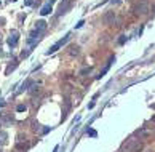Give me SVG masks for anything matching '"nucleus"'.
<instances>
[{"label": "nucleus", "instance_id": "1", "mask_svg": "<svg viewBox=\"0 0 155 152\" xmlns=\"http://www.w3.org/2000/svg\"><path fill=\"white\" fill-rule=\"evenodd\" d=\"M142 149V141L139 139H128L126 143H123V150L126 152H139Z\"/></svg>", "mask_w": 155, "mask_h": 152}, {"label": "nucleus", "instance_id": "2", "mask_svg": "<svg viewBox=\"0 0 155 152\" xmlns=\"http://www.w3.org/2000/svg\"><path fill=\"white\" fill-rule=\"evenodd\" d=\"M133 11H134V15H146L147 11H149L147 2H137L134 7H133Z\"/></svg>", "mask_w": 155, "mask_h": 152}, {"label": "nucleus", "instance_id": "3", "mask_svg": "<svg viewBox=\"0 0 155 152\" xmlns=\"http://www.w3.org/2000/svg\"><path fill=\"white\" fill-rule=\"evenodd\" d=\"M114 21H115V11H106L104 16H102V24H114Z\"/></svg>", "mask_w": 155, "mask_h": 152}, {"label": "nucleus", "instance_id": "4", "mask_svg": "<svg viewBox=\"0 0 155 152\" xmlns=\"http://www.w3.org/2000/svg\"><path fill=\"white\" fill-rule=\"evenodd\" d=\"M71 7H72V0H62V2L59 3V11H58V15L67 13V11L71 10Z\"/></svg>", "mask_w": 155, "mask_h": 152}, {"label": "nucleus", "instance_id": "5", "mask_svg": "<svg viewBox=\"0 0 155 152\" xmlns=\"http://www.w3.org/2000/svg\"><path fill=\"white\" fill-rule=\"evenodd\" d=\"M69 39H71V34H67V35H66L64 39H62V40H59V42H58V43H54L53 46H51V48L48 50V55H51V53H54V51H56V50H58V48H59V46H62V45H64L66 42H69Z\"/></svg>", "mask_w": 155, "mask_h": 152}, {"label": "nucleus", "instance_id": "6", "mask_svg": "<svg viewBox=\"0 0 155 152\" xmlns=\"http://www.w3.org/2000/svg\"><path fill=\"white\" fill-rule=\"evenodd\" d=\"M150 134H152V130H149V128H141V130L136 131V136L139 139H147Z\"/></svg>", "mask_w": 155, "mask_h": 152}, {"label": "nucleus", "instance_id": "7", "mask_svg": "<svg viewBox=\"0 0 155 152\" xmlns=\"http://www.w3.org/2000/svg\"><path fill=\"white\" fill-rule=\"evenodd\" d=\"M69 53H71V56H78L80 55V48H78V46H72Z\"/></svg>", "mask_w": 155, "mask_h": 152}, {"label": "nucleus", "instance_id": "8", "mask_svg": "<svg viewBox=\"0 0 155 152\" xmlns=\"http://www.w3.org/2000/svg\"><path fill=\"white\" fill-rule=\"evenodd\" d=\"M16 147H18L19 150H24L26 147H27V143L24 141V143H22V141H18V143H16Z\"/></svg>", "mask_w": 155, "mask_h": 152}, {"label": "nucleus", "instance_id": "9", "mask_svg": "<svg viewBox=\"0 0 155 152\" xmlns=\"http://www.w3.org/2000/svg\"><path fill=\"white\" fill-rule=\"evenodd\" d=\"M50 11H51V7H50V5H47V7H43V8H42V11H40V13L45 16V15H48Z\"/></svg>", "mask_w": 155, "mask_h": 152}, {"label": "nucleus", "instance_id": "10", "mask_svg": "<svg viewBox=\"0 0 155 152\" xmlns=\"http://www.w3.org/2000/svg\"><path fill=\"white\" fill-rule=\"evenodd\" d=\"M16 42H18V40H16V32H13V39H10L8 43L10 45H16Z\"/></svg>", "mask_w": 155, "mask_h": 152}, {"label": "nucleus", "instance_id": "11", "mask_svg": "<svg viewBox=\"0 0 155 152\" xmlns=\"http://www.w3.org/2000/svg\"><path fill=\"white\" fill-rule=\"evenodd\" d=\"M45 26H47V22H45V21H38L37 22V27L38 29H45Z\"/></svg>", "mask_w": 155, "mask_h": 152}, {"label": "nucleus", "instance_id": "12", "mask_svg": "<svg viewBox=\"0 0 155 152\" xmlns=\"http://www.w3.org/2000/svg\"><path fill=\"white\" fill-rule=\"evenodd\" d=\"M37 93H40V88H38V86H32L31 95H37Z\"/></svg>", "mask_w": 155, "mask_h": 152}, {"label": "nucleus", "instance_id": "13", "mask_svg": "<svg viewBox=\"0 0 155 152\" xmlns=\"http://www.w3.org/2000/svg\"><path fill=\"white\" fill-rule=\"evenodd\" d=\"M26 109V106H22V104H19V106H18V110H19V112H21V110H24Z\"/></svg>", "mask_w": 155, "mask_h": 152}]
</instances>
